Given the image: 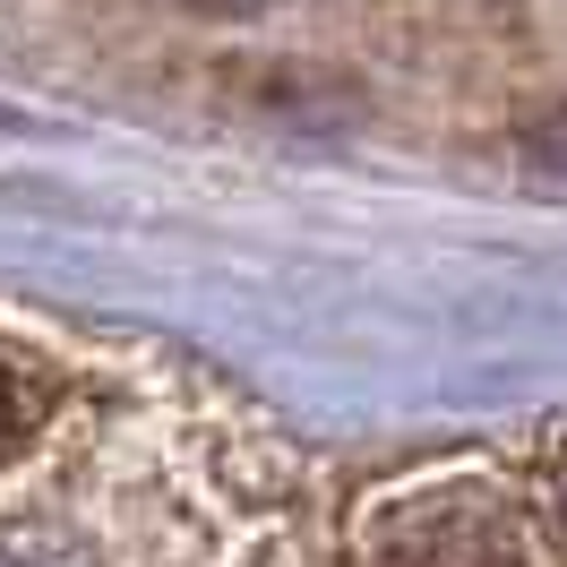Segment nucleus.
Listing matches in <instances>:
<instances>
[{
    "label": "nucleus",
    "instance_id": "nucleus-1",
    "mask_svg": "<svg viewBox=\"0 0 567 567\" xmlns=\"http://www.w3.org/2000/svg\"><path fill=\"white\" fill-rule=\"evenodd\" d=\"M370 567H525V542L498 498L430 491L370 525Z\"/></svg>",
    "mask_w": 567,
    "mask_h": 567
},
{
    "label": "nucleus",
    "instance_id": "nucleus-2",
    "mask_svg": "<svg viewBox=\"0 0 567 567\" xmlns=\"http://www.w3.org/2000/svg\"><path fill=\"white\" fill-rule=\"evenodd\" d=\"M9 567H86V550L43 542V533H18V542H9Z\"/></svg>",
    "mask_w": 567,
    "mask_h": 567
},
{
    "label": "nucleus",
    "instance_id": "nucleus-3",
    "mask_svg": "<svg viewBox=\"0 0 567 567\" xmlns=\"http://www.w3.org/2000/svg\"><path fill=\"white\" fill-rule=\"evenodd\" d=\"M533 155H542L550 173H567V112H550V121L533 130Z\"/></svg>",
    "mask_w": 567,
    "mask_h": 567
},
{
    "label": "nucleus",
    "instance_id": "nucleus-4",
    "mask_svg": "<svg viewBox=\"0 0 567 567\" xmlns=\"http://www.w3.org/2000/svg\"><path fill=\"white\" fill-rule=\"evenodd\" d=\"M189 9H215V18H241V9H267V0H189Z\"/></svg>",
    "mask_w": 567,
    "mask_h": 567
},
{
    "label": "nucleus",
    "instance_id": "nucleus-5",
    "mask_svg": "<svg viewBox=\"0 0 567 567\" xmlns=\"http://www.w3.org/2000/svg\"><path fill=\"white\" fill-rule=\"evenodd\" d=\"M550 507H559V533H567V456H559V482H550Z\"/></svg>",
    "mask_w": 567,
    "mask_h": 567
}]
</instances>
